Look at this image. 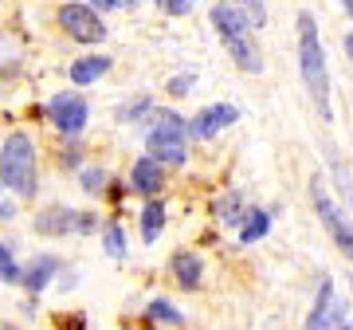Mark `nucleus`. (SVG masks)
<instances>
[{"label": "nucleus", "instance_id": "obj_1", "mask_svg": "<svg viewBox=\"0 0 353 330\" xmlns=\"http://www.w3.org/2000/svg\"><path fill=\"white\" fill-rule=\"evenodd\" d=\"M299 75L306 83V95L314 102L318 118L330 122L334 118V106H330V71H326V55H322V39H318L314 12H299Z\"/></svg>", "mask_w": 353, "mask_h": 330}, {"label": "nucleus", "instance_id": "obj_2", "mask_svg": "<svg viewBox=\"0 0 353 330\" xmlns=\"http://www.w3.org/2000/svg\"><path fill=\"white\" fill-rule=\"evenodd\" d=\"M212 28H216V36L224 39L228 55L236 59L240 71H248V75H259L263 71V55H259V43L252 36V24H248V16L232 0L212 4Z\"/></svg>", "mask_w": 353, "mask_h": 330}, {"label": "nucleus", "instance_id": "obj_3", "mask_svg": "<svg viewBox=\"0 0 353 330\" xmlns=\"http://www.w3.org/2000/svg\"><path fill=\"white\" fill-rule=\"evenodd\" d=\"M0 185L16 197H36L39 169H36V146L28 134H8L0 146Z\"/></svg>", "mask_w": 353, "mask_h": 330}, {"label": "nucleus", "instance_id": "obj_4", "mask_svg": "<svg viewBox=\"0 0 353 330\" xmlns=\"http://www.w3.org/2000/svg\"><path fill=\"white\" fill-rule=\"evenodd\" d=\"M185 118L176 110H150V134L145 153L161 165H185L189 162V138H185Z\"/></svg>", "mask_w": 353, "mask_h": 330}, {"label": "nucleus", "instance_id": "obj_5", "mask_svg": "<svg viewBox=\"0 0 353 330\" xmlns=\"http://www.w3.org/2000/svg\"><path fill=\"white\" fill-rule=\"evenodd\" d=\"M310 201H314V213H318V220L326 224V232H330V240L338 244V252L345 255L353 264V224L345 220V213L338 208V201L330 197V189H326V177H310Z\"/></svg>", "mask_w": 353, "mask_h": 330}, {"label": "nucleus", "instance_id": "obj_6", "mask_svg": "<svg viewBox=\"0 0 353 330\" xmlns=\"http://www.w3.org/2000/svg\"><path fill=\"white\" fill-rule=\"evenodd\" d=\"M48 118L63 138H79V134L87 130L90 106L79 90H59V95H51V102H48Z\"/></svg>", "mask_w": 353, "mask_h": 330}, {"label": "nucleus", "instance_id": "obj_7", "mask_svg": "<svg viewBox=\"0 0 353 330\" xmlns=\"http://www.w3.org/2000/svg\"><path fill=\"white\" fill-rule=\"evenodd\" d=\"M55 20H59V28H63L75 43H102V39H106V24H102V16L94 12L90 4H79V0L59 4Z\"/></svg>", "mask_w": 353, "mask_h": 330}, {"label": "nucleus", "instance_id": "obj_8", "mask_svg": "<svg viewBox=\"0 0 353 330\" xmlns=\"http://www.w3.org/2000/svg\"><path fill=\"white\" fill-rule=\"evenodd\" d=\"M236 118H240V110H236L232 102H212V106H204L201 115L185 126V138H196V142L216 138V134H220V130H228Z\"/></svg>", "mask_w": 353, "mask_h": 330}, {"label": "nucleus", "instance_id": "obj_9", "mask_svg": "<svg viewBox=\"0 0 353 330\" xmlns=\"http://www.w3.org/2000/svg\"><path fill=\"white\" fill-rule=\"evenodd\" d=\"M59 271V255H36L28 267H20V283H24L28 295H43Z\"/></svg>", "mask_w": 353, "mask_h": 330}, {"label": "nucleus", "instance_id": "obj_10", "mask_svg": "<svg viewBox=\"0 0 353 330\" xmlns=\"http://www.w3.org/2000/svg\"><path fill=\"white\" fill-rule=\"evenodd\" d=\"M338 322H341V307H338V299H334V283L322 280L318 303H314V311H310V318H306V330H334Z\"/></svg>", "mask_w": 353, "mask_h": 330}, {"label": "nucleus", "instance_id": "obj_11", "mask_svg": "<svg viewBox=\"0 0 353 330\" xmlns=\"http://www.w3.org/2000/svg\"><path fill=\"white\" fill-rule=\"evenodd\" d=\"M130 185H134L141 197L161 193V185H165V165L153 162L150 153H145V157H138V162H134V169H130Z\"/></svg>", "mask_w": 353, "mask_h": 330}, {"label": "nucleus", "instance_id": "obj_12", "mask_svg": "<svg viewBox=\"0 0 353 330\" xmlns=\"http://www.w3.org/2000/svg\"><path fill=\"white\" fill-rule=\"evenodd\" d=\"M75 220H79L75 208L51 204V208H43V213L36 216V232H43V236H67V232H75Z\"/></svg>", "mask_w": 353, "mask_h": 330}, {"label": "nucleus", "instance_id": "obj_13", "mask_svg": "<svg viewBox=\"0 0 353 330\" xmlns=\"http://www.w3.org/2000/svg\"><path fill=\"white\" fill-rule=\"evenodd\" d=\"M169 271H173V280L181 283V291H196V287H201L204 264L192 252H176L173 260H169Z\"/></svg>", "mask_w": 353, "mask_h": 330}, {"label": "nucleus", "instance_id": "obj_14", "mask_svg": "<svg viewBox=\"0 0 353 330\" xmlns=\"http://www.w3.org/2000/svg\"><path fill=\"white\" fill-rule=\"evenodd\" d=\"M106 71H110V55H83V59H75V64H71V71H67V75H71V83H75V87H90V83H99Z\"/></svg>", "mask_w": 353, "mask_h": 330}, {"label": "nucleus", "instance_id": "obj_15", "mask_svg": "<svg viewBox=\"0 0 353 330\" xmlns=\"http://www.w3.org/2000/svg\"><path fill=\"white\" fill-rule=\"evenodd\" d=\"M161 229H165V204L157 197H150V201L141 204V240L153 244L161 236Z\"/></svg>", "mask_w": 353, "mask_h": 330}, {"label": "nucleus", "instance_id": "obj_16", "mask_svg": "<svg viewBox=\"0 0 353 330\" xmlns=\"http://www.w3.org/2000/svg\"><path fill=\"white\" fill-rule=\"evenodd\" d=\"M267 232H271V216H267L263 208H248L243 220H240V240L255 244V240H263Z\"/></svg>", "mask_w": 353, "mask_h": 330}, {"label": "nucleus", "instance_id": "obj_17", "mask_svg": "<svg viewBox=\"0 0 353 330\" xmlns=\"http://www.w3.org/2000/svg\"><path fill=\"white\" fill-rule=\"evenodd\" d=\"M216 213H220V220H224L228 229H240V220H243V204H240V193H228L224 201H216Z\"/></svg>", "mask_w": 353, "mask_h": 330}, {"label": "nucleus", "instance_id": "obj_18", "mask_svg": "<svg viewBox=\"0 0 353 330\" xmlns=\"http://www.w3.org/2000/svg\"><path fill=\"white\" fill-rule=\"evenodd\" d=\"M326 153H330V169H334V177H338V189H341V197H345V204L353 208V177H350V169L338 162V153L326 146Z\"/></svg>", "mask_w": 353, "mask_h": 330}, {"label": "nucleus", "instance_id": "obj_19", "mask_svg": "<svg viewBox=\"0 0 353 330\" xmlns=\"http://www.w3.org/2000/svg\"><path fill=\"white\" fill-rule=\"evenodd\" d=\"M0 283H8V287L20 283V264H16V255L8 244H0Z\"/></svg>", "mask_w": 353, "mask_h": 330}, {"label": "nucleus", "instance_id": "obj_20", "mask_svg": "<svg viewBox=\"0 0 353 330\" xmlns=\"http://www.w3.org/2000/svg\"><path fill=\"white\" fill-rule=\"evenodd\" d=\"M102 248H106L114 260H122V255H126V236H122V224H106V232H102Z\"/></svg>", "mask_w": 353, "mask_h": 330}, {"label": "nucleus", "instance_id": "obj_21", "mask_svg": "<svg viewBox=\"0 0 353 330\" xmlns=\"http://www.w3.org/2000/svg\"><path fill=\"white\" fill-rule=\"evenodd\" d=\"M153 110V102H150V95H138V99H130L122 110H118V118L122 122H138V118H145Z\"/></svg>", "mask_w": 353, "mask_h": 330}, {"label": "nucleus", "instance_id": "obj_22", "mask_svg": "<svg viewBox=\"0 0 353 330\" xmlns=\"http://www.w3.org/2000/svg\"><path fill=\"white\" fill-rule=\"evenodd\" d=\"M236 8H240L243 16H248V24L252 28H263L267 24V8H263V0H232Z\"/></svg>", "mask_w": 353, "mask_h": 330}, {"label": "nucleus", "instance_id": "obj_23", "mask_svg": "<svg viewBox=\"0 0 353 330\" xmlns=\"http://www.w3.org/2000/svg\"><path fill=\"white\" fill-rule=\"evenodd\" d=\"M150 318H157V322H181V311H176L173 303H169V299H153L150 303Z\"/></svg>", "mask_w": 353, "mask_h": 330}, {"label": "nucleus", "instance_id": "obj_24", "mask_svg": "<svg viewBox=\"0 0 353 330\" xmlns=\"http://www.w3.org/2000/svg\"><path fill=\"white\" fill-rule=\"evenodd\" d=\"M94 12H126V8H134L138 0H87Z\"/></svg>", "mask_w": 353, "mask_h": 330}, {"label": "nucleus", "instance_id": "obj_25", "mask_svg": "<svg viewBox=\"0 0 353 330\" xmlns=\"http://www.w3.org/2000/svg\"><path fill=\"white\" fill-rule=\"evenodd\" d=\"M83 189L90 193V197H94V193H102V185H106V173H102V169H83Z\"/></svg>", "mask_w": 353, "mask_h": 330}, {"label": "nucleus", "instance_id": "obj_26", "mask_svg": "<svg viewBox=\"0 0 353 330\" xmlns=\"http://www.w3.org/2000/svg\"><path fill=\"white\" fill-rule=\"evenodd\" d=\"M192 4H196V0H157V8H161V12H169V16H185Z\"/></svg>", "mask_w": 353, "mask_h": 330}, {"label": "nucleus", "instance_id": "obj_27", "mask_svg": "<svg viewBox=\"0 0 353 330\" xmlns=\"http://www.w3.org/2000/svg\"><path fill=\"white\" fill-rule=\"evenodd\" d=\"M189 87H192V75H176V79H169V95H185Z\"/></svg>", "mask_w": 353, "mask_h": 330}, {"label": "nucleus", "instance_id": "obj_28", "mask_svg": "<svg viewBox=\"0 0 353 330\" xmlns=\"http://www.w3.org/2000/svg\"><path fill=\"white\" fill-rule=\"evenodd\" d=\"M75 232H94V213H79Z\"/></svg>", "mask_w": 353, "mask_h": 330}, {"label": "nucleus", "instance_id": "obj_29", "mask_svg": "<svg viewBox=\"0 0 353 330\" xmlns=\"http://www.w3.org/2000/svg\"><path fill=\"white\" fill-rule=\"evenodd\" d=\"M345 51H350V59H353V32L345 36Z\"/></svg>", "mask_w": 353, "mask_h": 330}, {"label": "nucleus", "instance_id": "obj_30", "mask_svg": "<svg viewBox=\"0 0 353 330\" xmlns=\"http://www.w3.org/2000/svg\"><path fill=\"white\" fill-rule=\"evenodd\" d=\"M334 330H353V322H345V318H341V322H338Z\"/></svg>", "mask_w": 353, "mask_h": 330}, {"label": "nucleus", "instance_id": "obj_31", "mask_svg": "<svg viewBox=\"0 0 353 330\" xmlns=\"http://www.w3.org/2000/svg\"><path fill=\"white\" fill-rule=\"evenodd\" d=\"M341 4H345V12H350V20H353V0H341Z\"/></svg>", "mask_w": 353, "mask_h": 330}, {"label": "nucleus", "instance_id": "obj_32", "mask_svg": "<svg viewBox=\"0 0 353 330\" xmlns=\"http://www.w3.org/2000/svg\"><path fill=\"white\" fill-rule=\"evenodd\" d=\"M0 330H16V327H0Z\"/></svg>", "mask_w": 353, "mask_h": 330}]
</instances>
